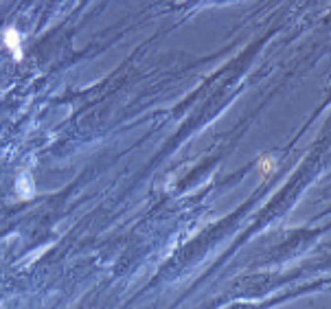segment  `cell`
I'll list each match as a JSON object with an SVG mask.
<instances>
[{"label":"cell","mask_w":331,"mask_h":309,"mask_svg":"<svg viewBox=\"0 0 331 309\" xmlns=\"http://www.w3.org/2000/svg\"><path fill=\"white\" fill-rule=\"evenodd\" d=\"M18 38H20V35L16 31H7V35H4V44L16 53V59L22 57V48H20V40Z\"/></svg>","instance_id":"obj_1"}]
</instances>
